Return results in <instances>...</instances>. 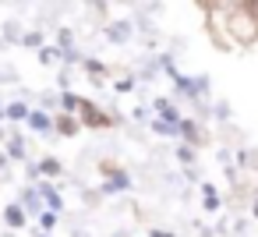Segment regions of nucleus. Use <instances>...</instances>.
Wrapping results in <instances>:
<instances>
[{
  "mask_svg": "<svg viewBox=\"0 0 258 237\" xmlns=\"http://www.w3.org/2000/svg\"><path fill=\"white\" fill-rule=\"evenodd\" d=\"M25 121H29V128H36V131H50V117H46L43 110H32Z\"/></svg>",
  "mask_w": 258,
  "mask_h": 237,
  "instance_id": "obj_1",
  "label": "nucleus"
},
{
  "mask_svg": "<svg viewBox=\"0 0 258 237\" xmlns=\"http://www.w3.org/2000/svg\"><path fill=\"white\" fill-rule=\"evenodd\" d=\"M106 36H110L113 43H124V39H127V25H124V22H117V25H110V32H106Z\"/></svg>",
  "mask_w": 258,
  "mask_h": 237,
  "instance_id": "obj_2",
  "label": "nucleus"
},
{
  "mask_svg": "<svg viewBox=\"0 0 258 237\" xmlns=\"http://www.w3.org/2000/svg\"><path fill=\"white\" fill-rule=\"evenodd\" d=\"M8 117H11V121H25V117H29V106H25V103H11V106H8Z\"/></svg>",
  "mask_w": 258,
  "mask_h": 237,
  "instance_id": "obj_3",
  "label": "nucleus"
},
{
  "mask_svg": "<svg viewBox=\"0 0 258 237\" xmlns=\"http://www.w3.org/2000/svg\"><path fill=\"white\" fill-rule=\"evenodd\" d=\"M8 223H11V226H22V223H25V216H22V209H18V205H11V209H8Z\"/></svg>",
  "mask_w": 258,
  "mask_h": 237,
  "instance_id": "obj_4",
  "label": "nucleus"
},
{
  "mask_svg": "<svg viewBox=\"0 0 258 237\" xmlns=\"http://www.w3.org/2000/svg\"><path fill=\"white\" fill-rule=\"evenodd\" d=\"M43 195H46V205H50V209H57V212H60V195H53V191H50V188H43Z\"/></svg>",
  "mask_w": 258,
  "mask_h": 237,
  "instance_id": "obj_5",
  "label": "nucleus"
},
{
  "mask_svg": "<svg viewBox=\"0 0 258 237\" xmlns=\"http://www.w3.org/2000/svg\"><path fill=\"white\" fill-rule=\"evenodd\" d=\"M25 205H29V212H39V195L36 191H25Z\"/></svg>",
  "mask_w": 258,
  "mask_h": 237,
  "instance_id": "obj_6",
  "label": "nucleus"
},
{
  "mask_svg": "<svg viewBox=\"0 0 258 237\" xmlns=\"http://www.w3.org/2000/svg\"><path fill=\"white\" fill-rule=\"evenodd\" d=\"M39 170L53 177V173H60V163H53V159H43V166H39Z\"/></svg>",
  "mask_w": 258,
  "mask_h": 237,
  "instance_id": "obj_7",
  "label": "nucleus"
},
{
  "mask_svg": "<svg viewBox=\"0 0 258 237\" xmlns=\"http://www.w3.org/2000/svg\"><path fill=\"white\" fill-rule=\"evenodd\" d=\"M117 188H127V177H124V173H120V177H113V181L106 184V191H117Z\"/></svg>",
  "mask_w": 258,
  "mask_h": 237,
  "instance_id": "obj_8",
  "label": "nucleus"
},
{
  "mask_svg": "<svg viewBox=\"0 0 258 237\" xmlns=\"http://www.w3.org/2000/svg\"><path fill=\"white\" fill-rule=\"evenodd\" d=\"M53 61H60V53L57 50H43V64H53Z\"/></svg>",
  "mask_w": 258,
  "mask_h": 237,
  "instance_id": "obj_9",
  "label": "nucleus"
},
{
  "mask_svg": "<svg viewBox=\"0 0 258 237\" xmlns=\"http://www.w3.org/2000/svg\"><path fill=\"white\" fill-rule=\"evenodd\" d=\"M11 156H18V159L25 156V149H22V142H11Z\"/></svg>",
  "mask_w": 258,
  "mask_h": 237,
  "instance_id": "obj_10",
  "label": "nucleus"
},
{
  "mask_svg": "<svg viewBox=\"0 0 258 237\" xmlns=\"http://www.w3.org/2000/svg\"><path fill=\"white\" fill-rule=\"evenodd\" d=\"M152 237H173V233H163V230H156V233H152Z\"/></svg>",
  "mask_w": 258,
  "mask_h": 237,
  "instance_id": "obj_11",
  "label": "nucleus"
},
{
  "mask_svg": "<svg viewBox=\"0 0 258 237\" xmlns=\"http://www.w3.org/2000/svg\"><path fill=\"white\" fill-rule=\"evenodd\" d=\"M254 216H258V202H254Z\"/></svg>",
  "mask_w": 258,
  "mask_h": 237,
  "instance_id": "obj_12",
  "label": "nucleus"
}]
</instances>
